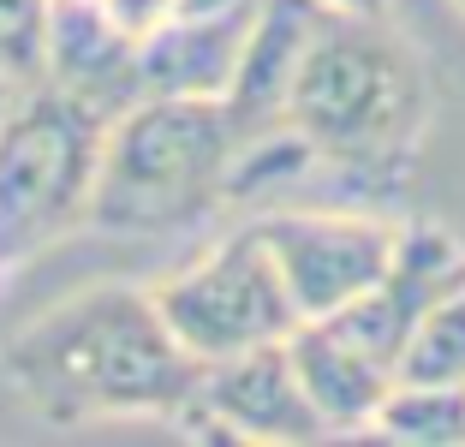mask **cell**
Returning a JSON list of instances; mask_svg holds the SVG:
<instances>
[{
  "label": "cell",
  "mask_w": 465,
  "mask_h": 447,
  "mask_svg": "<svg viewBox=\"0 0 465 447\" xmlns=\"http://www.w3.org/2000/svg\"><path fill=\"white\" fill-rule=\"evenodd\" d=\"M0 376L48 423H96V418H185L203 382V358L179 346L150 286L102 281L66 293L60 304L25 323Z\"/></svg>",
  "instance_id": "7a4b0ae2"
},
{
  "label": "cell",
  "mask_w": 465,
  "mask_h": 447,
  "mask_svg": "<svg viewBox=\"0 0 465 447\" xmlns=\"http://www.w3.org/2000/svg\"><path fill=\"white\" fill-rule=\"evenodd\" d=\"M394 382L465 388V286L418 316V328L406 334V353H400V376Z\"/></svg>",
  "instance_id": "5bb4252c"
},
{
  "label": "cell",
  "mask_w": 465,
  "mask_h": 447,
  "mask_svg": "<svg viewBox=\"0 0 465 447\" xmlns=\"http://www.w3.org/2000/svg\"><path fill=\"white\" fill-rule=\"evenodd\" d=\"M460 286H465V244L441 221H400L382 281L341 311L311 316V323H329L346 346H358L364 358H376L382 370L400 376V353H406V334L418 328V316Z\"/></svg>",
  "instance_id": "52a82bcc"
},
{
  "label": "cell",
  "mask_w": 465,
  "mask_h": 447,
  "mask_svg": "<svg viewBox=\"0 0 465 447\" xmlns=\"http://www.w3.org/2000/svg\"><path fill=\"white\" fill-rule=\"evenodd\" d=\"M25 90H30V78H18V72L6 66V60H0V125L13 120V108L25 102Z\"/></svg>",
  "instance_id": "ac0fdd59"
},
{
  "label": "cell",
  "mask_w": 465,
  "mask_h": 447,
  "mask_svg": "<svg viewBox=\"0 0 465 447\" xmlns=\"http://www.w3.org/2000/svg\"><path fill=\"white\" fill-rule=\"evenodd\" d=\"M251 227L269 244L299 316L311 323V316L341 311L382 281L400 221H388L382 209H346V204H274L257 209Z\"/></svg>",
  "instance_id": "8992f818"
},
{
  "label": "cell",
  "mask_w": 465,
  "mask_h": 447,
  "mask_svg": "<svg viewBox=\"0 0 465 447\" xmlns=\"http://www.w3.org/2000/svg\"><path fill=\"white\" fill-rule=\"evenodd\" d=\"M179 423L197 435H239V442H329V423L311 406L287 340L203 364L197 400Z\"/></svg>",
  "instance_id": "ba28073f"
},
{
  "label": "cell",
  "mask_w": 465,
  "mask_h": 447,
  "mask_svg": "<svg viewBox=\"0 0 465 447\" xmlns=\"http://www.w3.org/2000/svg\"><path fill=\"white\" fill-rule=\"evenodd\" d=\"M42 84H54L96 120H120L132 102H143V72H137V36L114 25L102 0H54L48 13V55Z\"/></svg>",
  "instance_id": "9c48e42d"
},
{
  "label": "cell",
  "mask_w": 465,
  "mask_h": 447,
  "mask_svg": "<svg viewBox=\"0 0 465 447\" xmlns=\"http://www.w3.org/2000/svg\"><path fill=\"white\" fill-rule=\"evenodd\" d=\"M48 13H54V0H0V60L30 84H42Z\"/></svg>",
  "instance_id": "9a60e30c"
},
{
  "label": "cell",
  "mask_w": 465,
  "mask_h": 447,
  "mask_svg": "<svg viewBox=\"0 0 465 447\" xmlns=\"http://www.w3.org/2000/svg\"><path fill=\"white\" fill-rule=\"evenodd\" d=\"M334 0H262L257 18H251L245 55H239V72H232V90L221 95L239 125V144L257 132H274L281 114H287V90L299 78V60L311 48L316 25L329 18Z\"/></svg>",
  "instance_id": "30bf717a"
},
{
  "label": "cell",
  "mask_w": 465,
  "mask_h": 447,
  "mask_svg": "<svg viewBox=\"0 0 465 447\" xmlns=\"http://www.w3.org/2000/svg\"><path fill=\"white\" fill-rule=\"evenodd\" d=\"M239 125L209 95H143L102 132L84 227L120 239L185 233L227 209Z\"/></svg>",
  "instance_id": "3957f363"
},
{
  "label": "cell",
  "mask_w": 465,
  "mask_h": 447,
  "mask_svg": "<svg viewBox=\"0 0 465 447\" xmlns=\"http://www.w3.org/2000/svg\"><path fill=\"white\" fill-rule=\"evenodd\" d=\"M102 6H108L114 25H125L137 42L150 36L155 25H167V18H173V0H102Z\"/></svg>",
  "instance_id": "2e32d148"
},
{
  "label": "cell",
  "mask_w": 465,
  "mask_h": 447,
  "mask_svg": "<svg viewBox=\"0 0 465 447\" xmlns=\"http://www.w3.org/2000/svg\"><path fill=\"white\" fill-rule=\"evenodd\" d=\"M430 108V66L388 13L329 6L281 114L316 155L299 204L388 209L411 179Z\"/></svg>",
  "instance_id": "6da1fadb"
},
{
  "label": "cell",
  "mask_w": 465,
  "mask_h": 447,
  "mask_svg": "<svg viewBox=\"0 0 465 447\" xmlns=\"http://www.w3.org/2000/svg\"><path fill=\"white\" fill-rule=\"evenodd\" d=\"M453 6H460V13H465V0H453Z\"/></svg>",
  "instance_id": "ffe728a7"
},
{
  "label": "cell",
  "mask_w": 465,
  "mask_h": 447,
  "mask_svg": "<svg viewBox=\"0 0 465 447\" xmlns=\"http://www.w3.org/2000/svg\"><path fill=\"white\" fill-rule=\"evenodd\" d=\"M257 6L155 25L150 36L137 42L143 95H209V102H221V95L232 90V72H239V55H245V36H251Z\"/></svg>",
  "instance_id": "8fae6325"
},
{
  "label": "cell",
  "mask_w": 465,
  "mask_h": 447,
  "mask_svg": "<svg viewBox=\"0 0 465 447\" xmlns=\"http://www.w3.org/2000/svg\"><path fill=\"white\" fill-rule=\"evenodd\" d=\"M150 293L162 304L167 328L179 334V346L192 358H203V364L292 340V328L304 323L269 257V244L257 239L251 221H239L221 244H209L203 257L185 263L179 274L155 281Z\"/></svg>",
  "instance_id": "5b68a950"
},
{
  "label": "cell",
  "mask_w": 465,
  "mask_h": 447,
  "mask_svg": "<svg viewBox=\"0 0 465 447\" xmlns=\"http://www.w3.org/2000/svg\"><path fill=\"white\" fill-rule=\"evenodd\" d=\"M334 6H352V13H388V0H334Z\"/></svg>",
  "instance_id": "d6986e66"
},
{
  "label": "cell",
  "mask_w": 465,
  "mask_h": 447,
  "mask_svg": "<svg viewBox=\"0 0 465 447\" xmlns=\"http://www.w3.org/2000/svg\"><path fill=\"white\" fill-rule=\"evenodd\" d=\"M287 353L299 364V382L311 393V406L329 423V435H358L376 423V406L394 388V370H382L376 358L346 346L329 323H299L287 340Z\"/></svg>",
  "instance_id": "7c38bea8"
},
{
  "label": "cell",
  "mask_w": 465,
  "mask_h": 447,
  "mask_svg": "<svg viewBox=\"0 0 465 447\" xmlns=\"http://www.w3.org/2000/svg\"><path fill=\"white\" fill-rule=\"evenodd\" d=\"M102 132L108 120L78 108L54 84H30L13 120L0 125V281L84 227Z\"/></svg>",
  "instance_id": "277c9868"
},
{
  "label": "cell",
  "mask_w": 465,
  "mask_h": 447,
  "mask_svg": "<svg viewBox=\"0 0 465 447\" xmlns=\"http://www.w3.org/2000/svg\"><path fill=\"white\" fill-rule=\"evenodd\" d=\"M257 0H173V18H209V13H245Z\"/></svg>",
  "instance_id": "e0dca14e"
},
{
  "label": "cell",
  "mask_w": 465,
  "mask_h": 447,
  "mask_svg": "<svg viewBox=\"0 0 465 447\" xmlns=\"http://www.w3.org/2000/svg\"><path fill=\"white\" fill-rule=\"evenodd\" d=\"M370 430L394 435V442H424V447H465V388L394 382Z\"/></svg>",
  "instance_id": "4fadbf2b"
}]
</instances>
